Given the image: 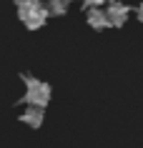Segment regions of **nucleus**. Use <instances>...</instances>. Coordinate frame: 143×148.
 Listing matches in <instances>:
<instances>
[{"label": "nucleus", "mask_w": 143, "mask_h": 148, "mask_svg": "<svg viewBox=\"0 0 143 148\" xmlns=\"http://www.w3.org/2000/svg\"><path fill=\"white\" fill-rule=\"evenodd\" d=\"M23 83H25V95L20 98L23 106H38V108H45L50 103V95H53V88L43 83V80L33 78L28 73H23Z\"/></svg>", "instance_id": "nucleus-1"}, {"label": "nucleus", "mask_w": 143, "mask_h": 148, "mask_svg": "<svg viewBox=\"0 0 143 148\" xmlns=\"http://www.w3.org/2000/svg\"><path fill=\"white\" fill-rule=\"evenodd\" d=\"M105 15H108V25H113V28H123L126 20H128V15H131V8L123 5V3H111V5L105 8Z\"/></svg>", "instance_id": "nucleus-2"}, {"label": "nucleus", "mask_w": 143, "mask_h": 148, "mask_svg": "<svg viewBox=\"0 0 143 148\" xmlns=\"http://www.w3.org/2000/svg\"><path fill=\"white\" fill-rule=\"evenodd\" d=\"M18 121L25 125H30V128H40L43 121H45V108H38V106H28V108L18 116Z\"/></svg>", "instance_id": "nucleus-3"}, {"label": "nucleus", "mask_w": 143, "mask_h": 148, "mask_svg": "<svg viewBox=\"0 0 143 148\" xmlns=\"http://www.w3.org/2000/svg\"><path fill=\"white\" fill-rule=\"evenodd\" d=\"M48 18H50L48 8H43V5H40V8H35L33 13H28V15L23 18V23H25V28H28V30H38V28H43V25H45Z\"/></svg>", "instance_id": "nucleus-4"}, {"label": "nucleus", "mask_w": 143, "mask_h": 148, "mask_svg": "<svg viewBox=\"0 0 143 148\" xmlns=\"http://www.w3.org/2000/svg\"><path fill=\"white\" fill-rule=\"evenodd\" d=\"M86 20H88V25H90V28H95V30L108 28V15H105V10H101L98 5H90V8H88Z\"/></svg>", "instance_id": "nucleus-5"}, {"label": "nucleus", "mask_w": 143, "mask_h": 148, "mask_svg": "<svg viewBox=\"0 0 143 148\" xmlns=\"http://www.w3.org/2000/svg\"><path fill=\"white\" fill-rule=\"evenodd\" d=\"M15 8H18V18L23 20L28 13H33L35 8H40V0H15Z\"/></svg>", "instance_id": "nucleus-6"}, {"label": "nucleus", "mask_w": 143, "mask_h": 148, "mask_svg": "<svg viewBox=\"0 0 143 148\" xmlns=\"http://www.w3.org/2000/svg\"><path fill=\"white\" fill-rule=\"evenodd\" d=\"M70 0H48V13L50 15H65Z\"/></svg>", "instance_id": "nucleus-7"}, {"label": "nucleus", "mask_w": 143, "mask_h": 148, "mask_svg": "<svg viewBox=\"0 0 143 148\" xmlns=\"http://www.w3.org/2000/svg\"><path fill=\"white\" fill-rule=\"evenodd\" d=\"M135 13H138V20H141V23H143V3H141V5H138V8H135Z\"/></svg>", "instance_id": "nucleus-8"}, {"label": "nucleus", "mask_w": 143, "mask_h": 148, "mask_svg": "<svg viewBox=\"0 0 143 148\" xmlns=\"http://www.w3.org/2000/svg\"><path fill=\"white\" fill-rule=\"evenodd\" d=\"M88 5H101V3H105V0H86Z\"/></svg>", "instance_id": "nucleus-9"}]
</instances>
